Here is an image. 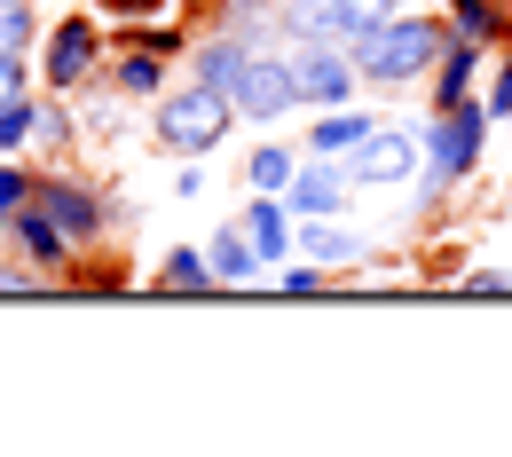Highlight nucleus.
<instances>
[{
    "label": "nucleus",
    "instance_id": "23",
    "mask_svg": "<svg viewBox=\"0 0 512 457\" xmlns=\"http://www.w3.org/2000/svg\"><path fill=\"white\" fill-rule=\"evenodd\" d=\"M24 197H32V174H24L16 158H0V237H8V221H16Z\"/></svg>",
    "mask_w": 512,
    "mask_h": 457
},
{
    "label": "nucleus",
    "instance_id": "21",
    "mask_svg": "<svg viewBox=\"0 0 512 457\" xmlns=\"http://www.w3.org/2000/svg\"><path fill=\"white\" fill-rule=\"evenodd\" d=\"M32 32H40L32 0H0V56H24V48H32Z\"/></svg>",
    "mask_w": 512,
    "mask_h": 457
},
{
    "label": "nucleus",
    "instance_id": "20",
    "mask_svg": "<svg viewBox=\"0 0 512 457\" xmlns=\"http://www.w3.org/2000/svg\"><path fill=\"white\" fill-rule=\"evenodd\" d=\"M32 134H40V103H32V95H8V103H0V158H16Z\"/></svg>",
    "mask_w": 512,
    "mask_h": 457
},
{
    "label": "nucleus",
    "instance_id": "5",
    "mask_svg": "<svg viewBox=\"0 0 512 457\" xmlns=\"http://www.w3.org/2000/svg\"><path fill=\"white\" fill-rule=\"evenodd\" d=\"M229 103H237V119H245V127H284V119L300 111V87H292L284 48H253L245 71L229 79Z\"/></svg>",
    "mask_w": 512,
    "mask_h": 457
},
{
    "label": "nucleus",
    "instance_id": "3",
    "mask_svg": "<svg viewBox=\"0 0 512 457\" xmlns=\"http://www.w3.org/2000/svg\"><path fill=\"white\" fill-rule=\"evenodd\" d=\"M150 127H158V142H166L174 158H205V150H221V142H229V127H237V103H229L221 87L190 79V87H166V95H158Z\"/></svg>",
    "mask_w": 512,
    "mask_h": 457
},
{
    "label": "nucleus",
    "instance_id": "25",
    "mask_svg": "<svg viewBox=\"0 0 512 457\" xmlns=\"http://www.w3.org/2000/svg\"><path fill=\"white\" fill-rule=\"evenodd\" d=\"M142 48H150V56H182L190 32H182V24H142Z\"/></svg>",
    "mask_w": 512,
    "mask_h": 457
},
{
    "label": "nucleus",
    "instance_id": "15",
    "mask_svg": "<svg viewBox=\"0 0 512 457\" xmlns=\"http://www.w3.org/2000/svg\"><path fill=\"white\" fill-rule=\"evenodd\" d=\"M8 237H16V245H24V253H32L40 268H64V261H71V237L56 229V221H48V213H32V205H16Z\"/></svg>",
    "mask_w": 512,
    "mask_h": 457
},
{
    "label": "nucleus",
    "instance_id": "24",
    "mask_svg": "<svg viewBox=\"0 0 512 457\" xmlns=\"http://www.w3.org/2000/svg\"><path fill=\"white\" fill-rule=\"evenodd\" d=\"M481 103H489V119H497V127L512 119V48H505V64L489 71V95H481Z\"/></svg>",
    "mask_w": 512,
    "mask_h": 457
},
{
    "label": "nucleus",
    "instance_id": "6",
    "mask_svg": "<svg viewBox=\"0 0 512 457\" xmlns=\"http://www.w3.org/2000/svg\"><path fill=\"white\" fill-rule=\"evenodd\" d=\"M339 166H347V182H355V190H402V182L426 166V142H418L410 127H386V119H379V127L363 134Z\"/></svg>",
    "mask_w": 512,
    "mask_h": 457
},
{
    "label": "nucleus",
    "instance_id": "29",
    "mask_svg": "<svg viewBox=\"0 0 512 457\" xmlns=\"http://www.w3.org/2000/svg\"><path fill=\"white\" fill-rule=\"evenodd\" d=\"M40 134H48V142H71V111H56V103H40Z\"/></svg>",
    "mask_w": 512,
    "mask_h": 457
},
{
    "label": "nucleus",
    "instance_id": "9",
    "mask_svg": "<svg viewBox=\"0 0 512 457\" xmlns=\"http://www.w3.org/2000/svg\"><path fill=\"white\" fill-rule=\"evenodd\" d=\"M347 166L339 158H308L300 150V166H292V182H284V205L300 213V221H331V213H347Z\"/></svg>",
    "mask_w": 512,
    "mask_h": 457
},
{
    "label": "nucleus",
    "instance_id": "8",
    "mask_svg": "<svg viewBox=\"0 0 512 457\" xmlns=\"http://www.w3.org/2000/svg\"><path fill=\"white\" fill-rule=\"evenodd\" d=\"M103 64V32L87 24V16H64V24H48V48H40V87H87Z\"/></svg>",
    "mask_w": 512,
    "mask_h": 457
},
{
    "label": "nucleus",
    "instance_id": "7",
    "mask_svg": "<svg viewBox=\"0 0 512 457\" xmlns=\"http://www.w3.org/2000/svg\"><path fill=\"white\" fill-rule=\"evenodd\" d=\"M24 205H32V213H48V221L64 229L71 253H79V245H95V237L111 229V205L87 190V182H71V174H32V197H24Z\"/></svg>",
    "mask_w": 512,
    "mask_h": 457
},
{
    "label": "nucleus",
    "instance_id": "18",
    "mask_svg": "<svg viewBox=\"0 0 512 457\" xmlns=\"http://www.w3.org/2000/svg\"><path fill=\"white\" fill-rule=\"evenodd\" d=\"M292 166H300V150H292V142H260L253 158H245V182H253V190H284V182H292Z\"/></svg>",
    "mask_w": 512,
    "mask_h": 457
},
{
    "label": "nucleus",
    "instance_id": "16",
    "mask_svg": "<svg viewBox=\"0 0 512 457\" xmlns=\"http://www.w3.org/2000/svg\"><path fill=\"white\" fill-rule=\"evenodd\" d=\"M442 16H449V32H457V40H481V48H497V40L512 32L505 0H449Z\"/></svg>",
    "mask_w": 512,
    "mask_h": 457
},
{
    "label": "nucleus",
    "instance_id": "1",
    "mask_svg": "<svg viewBox=\"0 0 512 457\" xmlns=\"http://www.w3.org/2000/svg\"><path fill=\"white\" fill-rule=\"evenodd\" d=\"M442 48H449V16H434V8H394L347 56L363 71V87H410V79H426V71L442 64Z\"/></svg>",
    "mask_w": 512,
    "mask_h": 457
},
{
    "label": "nucleus",
    "instance_id": "30",
    "mask_svg": "<svg viewBox=\"0 0 512 457\" xmlns=\"http://www.w3.org/2000/svg\"><path fill=\"white\" fill-rule=\"evenodd\" d=\"M394 8H418V0H394Z\"/></svg>",
    "mask_w": 512,
    "mask_h": 457
},
{
    "label": "nucleus",
    "instance_id": "2",
    "mask_svg": "<svg viewBox=\"0 0 512 457\" xmlns=\"http://www.w3.org/2000/svg\"><path fill=\"white\" fill-rule=\"evenodd\" d=\"M489 103L481 95H465V103H449V111H434L426 127H418V142H426V166H418V205H442L473 166H481V150H489Z\"/></svg>",
    "mask_w": 512,
    "mask_h": 457
},
{
    "label": "nucleus",
    "instance_id": "14",
    "mask_svg": "<svg viewBox=\"0 0 512 457\" xmlns=\"http://www.w3.org/2000/svg\"><path fill=\"white\" fill-rule=\"evenodd\" d=\"M205 261H213V284H253L260 276V253H253V237H245L237 221L205 237Z\"/></svg>",
    "mask_w": 512,
    "mask_h": 457
},
{
    "label": "nucleus",
    "instance_id": "4",
    "mask_svg": "<svg viewBox=\"0 0 512 457\" xmlns=\"http://www.w3.org/2000/svg\"><path fill=\"white\" fill-rule=\"evenodd\" d=\"M284 64H292V87H300V111H339V103L363 95V71L339 40H292Z\"/></svg>",
    "mask_w": 512,
    "mask_h": 457
},
{
    "label": "nucleus",
    "instance_id": "12",
    "mask_svg": "<svg viewBox=\"0 0 512 457\" xmlns=\"http://www.w3.org/2000/svg\"><path fill=\"white\" fill-rule=\"evenodd\" d=\"M426 79H434V87H426V103H434V111L465 103V95H473V79H481V40H457V32H449L442 64L426 71Z\"/></svg>",
    "mask_w": 512,
    "mask_h": 457
},
{
    "label": "nucleus",
    "instance_id": "11",
    "mask_svg": "<svg viewBox=\"0 0 512 457\" xmlns=\"http://www.w3.org/2000/svg\"><path fill=\"white\" fill-rule=\"evenodd\" d=\"M292 253H308L316 268H355V261H371V245H363L355 229H339V213H331V221H300V229H292Z\"/></svg>",
    "mask_w": 512,
    "mask_h": 457
},
{
    "label": "nucleus",
    "instance_id": "17",
    "mask_svg": "<svg viewBox=\"0 0 512 457\" xmlns=\"http://www.w3.org/2000/svg\"><path fill=\"white\" fill-rule=\"evenodd\" d=\"M111 87H119L127 103H150V95H166V56H150V48H127V56L111 64Z\"/></svg>",
    "mask_w": 512,
    "mask_h": 457
},
{
    "label": "nucleus",
    "instance_id": "13",
    "mask_svg": "<svg viewBox=\"0 0 512 457\" xmlns=\"http://www.w3.org/2000/svg\"><path fill=\"white\" fill-rule=\"evenodd\" d=\"M371 127H379V119H371L363 103H339V111H316V134H308L300 150H308V158H347Z\"/></svg>",
    "mask_w": 512,
    "mask_h": 457
},
{
    "label": "nucleus",
    "instance_id": "10",
    "mask_svg": "<svg viewBox=\"0 0 512 457\" xmlns=\"http://www.w3.org/2000/svg\"><path fill=\"white\" fill-rule=\"evenodd\" d=\"M237 229L253 237L260 268H276V261H292V229H300V213L284 205V190H253V205L237 213Z\"/></svg>",
    "mask_w": 512,
    "mask_h": 457
},
{
    "label": "nucleus",
    "instance_id": "28",
    "mask_svg": "<svg viewBox=\"0 0 512 457\" xmlns=\"http://www.w3.org/2000/svg\"><path fill=\"white\" fill-rule=\"evenodd\" d=\"M174 197H205V158H182V174H174Z\"/></svg>",
    "mask_w": 512,
    "mask_h": 457
},
{
    "label": "nucleus",
    "instance_id": "22",
    "mask_svg": "<svg viewBox=\"0 0 512 457\" xmlns=\"http://www.w3.org/2000/svg\"><path fill=\"white\" fill-rule=\"evenodd\" d=\"M323 276H331V268H316L308 253H292V261H276V292H292V300H308V292H323Z\"/></svg>",
    "mask_w": 512,
    "mask_h": 457
},
{
    "label": "nucleus",
    "instance_id": "19",
    "mask_svg": "<svg viewBox=\"0 0 512 457\" xmlns=\"http://www.w3.org/2000/svg\"><path fill=\"white\" fill-rule=\"evenodd\" d=\"M158 284H166V292H205V284H213V261H205L197 245H174L166 268H158Z\"/></svg>",
    "mask_w": 512,
    "mask_h": 457
},
{
    "label": "nucleus",
    "instance_id": "27",
    "mask_svg": "<svg viewBox=\"0 0 512 457\" xmlns=\"http://www.w3.org/2000/svg\"><path fill=\"white\" fill-rule=\"evenodd\" d=\"M8 95H32V71H24V56H0V103Z\"/></svg>",
    "mask_w": 512,
    "mask_h": 457
},
{
    "label": "nucleus",
    "instance_id": "26",
    "mask_svg": "<svg viewBox=\"0 0 512 457\" xmlns=\"http://www.w3.org/2000/svg\"><path fill=\"white\" fill-rule=\"evenodd\" d=\"M457 292H473V300H497V292H512V276H505V268H473Z\"/></svg>",
    "mask_w": 512,
    "mask_h": 457
}]
</instances>
